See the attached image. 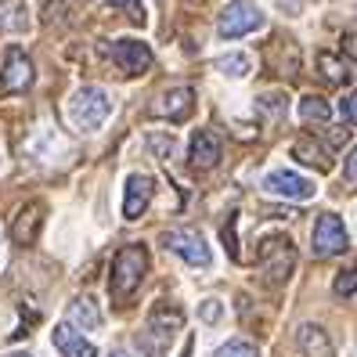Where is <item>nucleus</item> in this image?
Listing matches in <instances>:
<instances>
[{
    "instance_id": "f257e3e1",
    "label": "nucleus",
    "mask_w": 357,
    "mask_h": 357,
    "mask_svg": "<svg viewBox=\"0 0 357 357\" xmlns=\"http://www.w3.org/2000/svg\"><path fill=\"white\" fill-rule=\"evenodd\" d=\"M144 275H149V249L141 242H130L123 245L116 260H112V275H109V292L116 303H127L134 292L141 289Z\"/></svg>"
},
{
    "instance_id": "f03ea898",
    "label": "nucleus",
    "mask_w": 357,
    "mask_h": 357,
    "mask_svg": "<svg viewBox=\"0 0 357 357\" xmlns=\"http://www.w3.org/2000/svg\"><path fill=\"white\" fill-rule=\"evenodd\" d=\"M66 116L79 134H98L112 116V98L105 87H79L66 101Z\"/></svg>"
},
{
    "instance_id": "7ed1b4c3",
    "label": "nucleus",
    "mask_w": 357,
    "mask_h": 357,
    "mask_svg": "<svg viewBox=\"0 0 357 357\" xmlns=\"http://www.w3.org/2000/svg\"><path fill=\"white\" fill-rule=\"evenodd\" d=\"M296 271V249L285 235H271L260 242V275L267 285H285Z\"/></svg>"
},
{
    "instance_id": "20e7f679",
    "label": "nucleus",
    "mask_w": 357,
    "mask_h": 357,
    "mask_svg": "<svg viewBox=\"0 0 357 357\" xmlns=\"http://www.w3.org/2000/svg\"><path fill=\"white\" fill-rule=\"evenodd\" d=\"M257 29H264V11L253 4V0H231L217 18V33L224 40H242V36L257 33Z\"/></svg>"
},
{
    "instance_id": "39448f33",
    "label": "nucleus",
    "mask_w": 357,
    "mask_h": 357,
    "mask_svg": "<svg viewBox=\"0 0 357 357\" xmlns=\"http://www.w3.org/2000/svg\"><path fill=\"white\" fill-rule=\"evenodd\" d=\"M162 245L170 249L174 257H181L188 267H209V260H213L206 238L199 235L195 227H174V231H166V235H162Z\"/></svg>"
},
{
    "instance_id": "423d86ee",
    "label": "nucleus",
    "mask_w": 357,
    "mask_h": 357,
    "mask_svg": "<svg viewBox=\"0 0 357 357\" xmlns=\"http://www.w3.org/2000/svg\"><path fill=\"white\" fill-rule=\"evenodd\" d=\"M310 245H314V257H340V253H347L350 235H347L343 217H335V213H321V217H318V224H314Z\"/></svg>"
},
{
    "instance_id": "0eeeda50",
    "label": "nucleus",
    "mask_w": 357,
    "mask_h": 357,
    "mask_svg": "<svg viewBox=\"0 0 357 357\" xmlns=\"http://www.w3.org/2000/svg\"><path fill=\"white\" fill-rule=\"evenodd\" d=\"M33 61L22 47H8L4 51V69H0V91L4 94H26L33 87Z\"/></svg>"
},
{
    "instance_id": "6e6552de",
    "label": "nucleus",
    "mask_w": 357,
    "mask_h": 357,
    "mask_svg": "<svg viewBox=\"0 0 357 357\" xmlns=\"http://www.w3.org/2000/svg\"><path fill=\"white\" fill-rule=\"evenodd\" d=\"M264 192L278 195V199H292V202H307L318 195V184L310 177L292 174V170H271V174H264Z\"/></svg>"
},
{
    "instance_id": "1a4fd4ad",
    "label": "nucleus",
    "mask_w": 357,
    "mask_h": 357,
    "mask_svg": "<svg viewBox=\"0 0 357 357\" xmlns=\"http://www.w3.org/2000/svg\"><path fill=\"white\" fill-rule=\"evenodd\" d=\"M181 325H184V314L177 307H170V303H159L149 314V335H144L141 343H149V347L166 354V347H170V340L181 332Z\"/></svg>"
},
{
    "instance_id": "9d476101",
    "label": "nucleus",
    "mask_w": 357,
    "mask_h": 357,
    "mask_svg": "<svg viewBox=\"0 0 357 357\" xmlns=\"http://www.w3.org/2000/svg\"><path fill=\"white\" fill-rule=\"evenodd\" d=\"M195 112V91L177 83V87H166L155 101H152V116L170 119V123H184L188 116Z\"/></svg>"
},
{
    "instance_id": "9b49d317",
    "label": "nucleus",
    "mask_w": 357,
    "mask_h": 357,
    "mask_svg": "<svg viewBox=\"0 0 357 357\" xmlns=\"http://www.w3.org/2000/svg\"><path fill=\"white\" fill-rule=\"evenodd\" d=\"M109 58L127 73V76H141L152 69V47L141 40H112L109 44Z\"/></svg>"
},
{
    "instance_id": "f8f14e48",
    "label": "nucleus",
    "mask_w": 357,
    "mask_h": 357,
    "mask_svg": "<svg viewBox=\"0 0 357 357\" xmlns=\"http://www.w3.org/2000/svg\"><path fill=\"white\" fill-rule=\"evenodd\" d=\"M152 195H155V177H149V174H130L127 184H123V217L137 220L144 209H149Z\"/></svg>"
},
{
    "instance_id": "ddd939ff",
    "label": "nucleus",
    "mask_w": 357,
    "mask_h": 357,
    "mask_svg": "<svg viewBox=\"0 0 357 357\" xmlns=\"http://www.w3.org/2000/svg\"><path fill=\"white\" fill-rule=\"evenodd\" d=\"M224 155V144L213 130H195L192 134V144H188V162H192V170H213Z\"/></svg>"
},
{
    "instance_id": "4468645a",
    "label": "nucleus",
    "mask_w": 357,
    "mask_h": 357,
    "mask_svg": "<svg viewBox=\"0 0 357 357\" xmlns=\"http://www.w3.org/2000/svg\"><path fill=\"white\" fill-rule=\"evenodd\" d=\"M44 202H26L22 209H18V217H15V224H11V238H15V245H33L36 238H40V227H44Z\"/></svg>"
},
{
    "instance_id": "2eb2a0df",
    "label": "nucleus",
    "mask_w": 357,
    "mask_h": 357,
    "mask_svg": "<svg viewBox=\"0 0 357 357\" xmlns=\"http://www.w3.org/2000/svg\"><path fill=\"white\" fill-rule=\"evenodd\" d=\"M292 159L310 166V170H321V174H328L332 162H335L332 149L325 141H318V137H296V144H292Z\"/></svg>"
},
{
    "instance_id": "dca6fc26",
    "label": "nucleus",
    "mask_w": 357,
    "mask_h": 357,
    "mask_svg": "<svg viewBox=\"0 0 357 357\" xmlns=\"http://www.w3.org/2000/svg\"><path fill=\"white\" fill-rule=\"evenodd\" d=\"M51 343H54V350H58L61 357H98V347H94L91 340H83V335H79L69 321L54 325Z\"/></svg>"
},
{
    "instance_id": "f3484780",
    "label": "nucleus",
    "mask_w": 357,
    "mask_h": 357,
    "mask_svg": "<svg viewBox=\"0 0 357 357\" xmlns=\"http://www.w3.org/2000/svg\"><path fill=\"white\" fill-rule=\"evenodd\" d=\"M296 343L303 350V357H332V340L321 325H300L296 328Z\"/></svg>"
},
{
    "instance_id": "a211bd4d",
    "label": "nucleus",
    "mask_w": 357,
    "mask_h": 357,
    "mask_svg": "<svg viewBox=\"0 0 357 357\" xmlns=\"http://www.w3.org/2000/svg\"><path fill=\"white\" fill-rule=\"evenodd\" d=\"M66 318H69L73 328H87V332L101 328V310H98V303L91 296H76L69 303V310H66Z\"/></svg>"
},
{
    "instance_id": "6ab92c4d",
    "label": "nucleus",
    "mask_w": 357,
    "mask_h": 357,
    "mask_svg": "<svg viewBox=\"0 0 357 357\" xmlns=\"http://www.w3.org/2000/svg\"><path fill=\"white\" fill-rule=\"evenodd\" d=\"M213 66H217V73H224L231 79H242V76L253 73V54H245V51H224V54L213 58Z\"/></svg>"
},
{
    "instance_id": "aec40b11",
    "label": "nucleus",
    "mask_w": 357,
    "mask_h": 357,
    "mask_svg": "<svg viewBox=\"0 0 357 357\" xmlns=\"http://www.w3.org/2000/svg\"><path fill=\"white\" fill-rule=\"evenodd\" d=\"M0 29H8V33L29 29V8L22 0H0Z\"/></svg>"
},
{
    "instance_id": "412c9836",
    "label": "nucleus",
    "mask_w": 357,
    "mask_h": 357,
    "mask_svg": "<svg viewBox=\"0 0 357 357\" xmlns=\"http://www.w3.org/2000/svg\"><path fill=\"white\" fill-rule=\"evenodd\" d=\"M296 112H300L303 123H321V127H328V123H332V105L325 98H300Z\"/></svg>"
},
{
    "instance_id": "4be33fe9",
    "label": "nucleus",
    "mask_w": 357,
    "mask_h": 357,
    "mask_svg": "<svg viewBox=\"0 0 357 357\" xmlns=\"http://www.w3.org/2000/svg\"><path fill=\"white\" fill-rule=\"evenodd\" d=\"M318 73H321V79H328L332 87H343V83L350 79V73H347V66L335 54H328V51H321L318 54Z\"/></svg>"
},
{
    "instance_id": "5701e85b",
    "label": "nucleus",
    "mask_w": 357,
    "mask_h": 357,
    "mask_svg": "<svg viewBox=\"0 0 357 357\" xmlns=\"http://www.w3.org/2000/svg\"><path fill=\"white\" fill-rule=\"evenodd\" d=\"M213 357H260V347L253 340H227L224 347H217Z\"/></svg>"
},
{
    "instance_id": "b1692460",
    "label": "nucleus",
    "mask_w": 357,
    "mask_h": 357,
    "mask_svg": "<svg viewBox=\"0 0 357 357\" xmlns=\"http://www.w3.org/2000/svg\"><path fill=\"white\" fill-rule=\"evenodd\" d=\"M332 292L335 296H357V267H347V271H340L335 275V282H332Z\"/></svg>"
},
{
    "instance_id": "393cba45",
    "label": "nucleus",
    "mask_w": 357,
    "mask_h": 357,
    "mask_svg": "<svg viewBox=\"0 0 357 357\" xmlns=\"http://www.w3.org/2000/svg\"><path fill=\"white\" fill-rule=\"evenodd\" d=\"M257 109L267 112V116H282V112H285V94H282V91H275V94H260V98H257Z\"/></svg>"
},
{
    "instance_id": "a878e982",
    "label": "nucleus",
    "mask_w": 357,
    "mask_h": 357,
    "mask_svg": "<svg viewBox=\"0 0 357 357\" xmlns=\"http://www.w3.org/2000/svg\"><path fill=\"white\" fill-rule=\"evenodd\" d=\"M149 144H152V152H155L159 159H174V152H177V149H174L177 141L166 137V134H149Z\"/></svg>"
},
{
    "instance_id": "bb28decb",
    "label": "nucleus",
    "mask_w": 357,
    "mask_h": 357,
    "mask_svg": "<svg viewBox=\"0 0 357 357\" xmlns=\"http://www.w3.org/2000/svg\"><path fill=\"white\" fill-rule=\"evenodd\" d=\"M199 318H202L206 325H217V321L224 318V303H220V300H202V303H199Z\"/></svg>"
},
{
    "instance_id": "cd10ccee",
    "label": "nucleus",
    "mask_w": 357,
    "mask_h": 357,
    "mask_svg": "<svg viewBox=\"0 0 357 357\" xmlns=\"http://www.w3.org/2000/svg\"><path fill=\"white\" fill-rule=\"evenodd\" d=\"M109 4H112V8H119V11H127V15L134 18V22H137V26L144 22V8L137 4V0H109Z\"/></svg>"
},
{
    "instance_id": "c85d7f7f",
    "label": "nucleus",
    "mask_w": 357,
    "mask_h": 357,
    "mask_svg": "<svg viewBox=\"0 0 357 357\" xmlns=\"http://www.w3.org/2000/svg\"><path fill=\"white\" fill-rule=\"evenodd\" d=\"M224 242H227L231 260H238V245H235V213H231V217H227V224H224Z\"/></svg>"
},
{
    "instance_id": "c756f323",
    "label": "nucleus",
    "mask_w": 357,
    "mask_h": 357,
    "mask_svg": "<svg viewBox=\"0 0 357 357\" xmlns=\"http://www.w3.org/2000/svg\"><path fill=\"white\" fill-rule=\"evenodd\" d=\"M340 112H343V119H347V123H357V91H354V94H347V98L340 101Z\"/></svg>"
},
{
    "instance_id": "7c9ffc66",
    "label": "nucleus",
    "mask_w": 357,
    "mask_h": 357,
    "mask_svg": "<svg viewBox=\"0 0 357 357\" xmlns=\"http://www.w3.org/2000/svg\"><path fill=\"white\" fill-rule=\"evenodd\" d=\"M343 51L357 61V26H350V29L343 33Z\"/></svg>"
},
{
    "instance_id": "2f4dec72",
    "label": "nucleus",
    "mask_w": 357,
    "mask_h": 357,
    "mask_svg": "<svg viewBox=\"0 0 357 357\" xmlns=\"http://www.w3.org/2000/svg\"><path fill=\"white\" fill-rule=\"evenodd\" d=\"M347 181H350V184H357V144H354L350 155H347Z\"/></svg>"
},
{
    "instance_id": "473e14b6",
    "label": "nucleus",
    "mask_w": 357,
    "mask_h": 357,
    "mask_svg": "<svg viewBox=\"0 0 357 357\" xmlns=\"http://www.w3.org/2000/svg\"><path fill=\"white\" fill-rule=\"evenodd\" d=\"M278 8H282L285 15H300V11L307 8V0H278Z\"/></svg>"
},
{
    "instance_id": "72a5a7b5",
    "label": "nucleus",
    "mask_w": 357,
    "mask_h": 357,
    "mask_svg": "<svg viewBox=\"0 0 357 357\" xmlns=\"http://www.w3.org/2000/svg\"><path fill=\"white\" fill-rule=\"evenodd\" d=\"M4 357H33V354H26V350H18V354H4Z\"/></svg>"
},
{
    "instance_id": "f704fd0d",
    "label": "nucleus",
    "mask_w": 357,
    "mask_h": 357,
    "mask_svg": "<svg viewBox=\"0 0 357 357\" xmlns=\"http://www.w3.org/2000/svg\"><path fill=\"white\" fill-rule=\"evenodd\" d=\"M112 357H127V354H123V350H116V354H112Z\"/></svg>"
},
{
    "instance_id": "c9c22d12",
    "label": "nucleus",
    "mask_w": 357,
    "mask_h": 357,
    "mask_svg": "<svg viewBox=\"0 0 357 357\" xmlns=\"http://www.w3.org/2000/svg\"><path fill=\"white\" fill-rule=\"evenodd\" d=\"M354 227H357V206H354Z\"/></svg>"
},
{
    "instance_id": "e433bc0d",
    "label": "nucleus",
    "mask_w": 357,
    "mask_h": 357,
    "mask_svg": "<svg viewBox=\"0 0 357 357\" xmlns=\"http://www.w3.org/2000/svg\"><path fill=\"white\" fill-rule=\"evenodd\" d=\"M0 166H4V152H0Z\"/></svg>"
}]
</instances>
